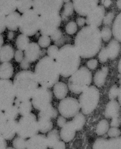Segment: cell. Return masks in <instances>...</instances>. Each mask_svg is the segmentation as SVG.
<instances>
[{
	"instance_id": "cell-1",
	"label": "cell",
	"mask_w": 121,
	"mask_h": 149,
	"mask_svg": "<svg viewBox=\"0 0 121 149\" xmlns=\"http://www.w3.org/2000/svg\"><path fill=\"white\" fill-rule=\"evenodd\" d=\"M74 46L67 45L59 49L56 63L60 74L68 77L78 69L80 58Z\"/></svg>"
},
{
	"instance_id": "cell-2",
	"label": "cell",
	"mask_w": 121,
	"mask_h": 149,
	"mask_svg": "<svg viewBox=\"0 0 121 149\" xmlns=\"http://www.w3.org/2000/svg\"><path fill=\"white\" fill-rule=\"evenodd\" d=\"M13 83L15 97L21 100H30L39 86L34 73L29 70L18 73Z\"/></svg>"
},
{
	"instance_id": "cell-3",
	"label": "cell",
	"mask_w": 121,
	"mask_h": 149,
	"mask_svg": "<svg viewBox=\"0 0 121 149\" xmlns=\"http://www.w3.org/2000/svg\"><path fill=\"white\" fill-rule=\"evenodd\" d=\"M101 45V36L99 31H82L76 36L75 47L81 57L89 58L97 54Z\"/></svg>"
},
{
	"instance_id": "cell-4",
	"label": "cell",
	"mask_w": 121,
	"mask_h": 149,
	"mask_svg": "<svg viewBox=\"0 0 121 149\" xmlns=\"http://www.w3.org/2000/svg\"><path fill=\"white\" fill-rule=\"evenodd\" d=\"M34 73L39 84L46 88L53 87L59 79L60 74L55 61L49 56L38 62Z\"/></svg>"
},
{
	"instance_id": "cell-5",
	"label": "cell",
	"mask_w": 121,
	"mask_h": 149,
	"mask_svg": "<svg viewBox=\"0 0 121 149\" xmlns=\"http://www.w3.org/2000/svg\"><path fill=\"white\" fill-rule=\"evenodd\" d=\"M39 132L37 120L34 113L22 116L18 121L16 130L18 136L27 140L37 134Z\"/></svg>"
},
{
	"instance_id": "cell-6",
	"label": "cell",
	"mask_w": 121,
	"mask_h": 149,
	"mask_svg": "<svg viewBox=\"0 0 121 149\" xmlns=\"http://www.w3.org/2000/svg\"><path fill=\"white\" fill-rule=\"evenodd\" d=\"M92 80V75L88 69L81 68L72 75L69 81L70 90L75 93L79 94L89 87Z\"/></svg>"
},
{
	"instance_id": "cell-7",
	"label": "cell",
	"mask_w": 121,
	"mask_h": 149,
	"mask_svg": "<svg viewBox=\"0 0 121 149\" xmlns=\"http://www.w3.org/2000/svg\"><path fill=\"white\" fill-rule=\"evenodd\" d=\"M39 16L32 9L21 16L19 29L21 34L28 36H34L39 31Z\"/></svg>"
},
{
	"instance_id": "cell-8",
	"label": "cell",
	"mask_w": 121,
	"mask_h": 149,
	"mask_svg": "<svg viewBox=\"0 0 121 149\" xmlns=\"http://www.w3.org/2000/svg\"><path fill=\"white\" fill-rule=\"evenodd\" d=\"M99 94L98 89L92 86L82 92L79 99V104L84 113H90L98 104Z\"/></svg>"
},
{
	"instance_id": "cell-9",
	"label": "cell",
	"mask_w": 121,
	"mask_h": 149,
	"mask_svg": "<svg viewBox=\"0 0 121 149\" xmlns=\"http://www.w3.org/2000/svg\"><path fill=\"white\" fill-rule=\"evenodd\" d=\"M15 98L12 81L0 79V110L4 111L13 105Z\"/></svg>"
},
{
	"instance_id": "cell-10",
	"label": "cell",
	"mask_w": 121,
	"mask_h": 149,
	"mask_svg": "<svg viewBox=\"0 0 121 149\" xmlns=\"http://www.w3.org/2000/svg\"><path fill=\"white\" fill-rule=\"evenodd\" d=\"M31 99L34 108L41 111L50 104L52 100V92L49 88L42 86L39 87Z\"/></svg>"
},
{
	"instance_id": "cell-11",
	"label": "cell",
	"mask_w": 121,
	"mask_h": 149,
	"mask_svg": "<svg viewBox=\"0 0 121 149\" xmlns=\"http://www.w3.org/2000/svg\"><path fill=\"white\" fill-rule=\"evenodd\" d=\"M80 106L77 99L69 97L63 99L59 106V110L65 117H72L78 113Z\"/></svg>"
},
{
	"instance_id": "cell-12",
	"label": "cell",
	"mask_w": 121,
	"mask_h": 149,
	"mask_svg": "<svg viewBox=\"0 0 121 149\" xmlns=\"http://www.w3.org/2000/svg\"><path fill=\"white\" fill-rule=\"evenodd\" d=\"M47 139L44 136L36 134L26 140V149L46 148L47 146Z\"/></svg>"
},
{
	"instance_id": "cell-13",
	"label": "cell",
	"mask_w": 121,
	"mask_h": 149,
	"mask_svg": "<svg viewBox=\"0 0 121 149\" xmlns=\"http://www.w3.org/2000/svg\"><path fill=\"white\" fill-rule=\"evenodd\" d=\"M24 51V58L30 63L37 60L40 55V48L37 43H30Z\"/></svg>"
},
{
	"instance_id": "cell-14",
	"label": "cell",
	"mask_w": 121,
	"mask_h": 149,
	"mask_svg": "<svg viewBox=\"0 0 121 149\" xmlns=\"http://www.w3.org/2000/svg\"><path fill=\"white\" fill-rule=\"evenodd\" d=\"M18 121L16 120H8L6 127L1 136L6 140H11L16 134Z\"/></svg>"
},
{
	"instance_id": "cell-15",
	"label": "cell",
	"mask_w": 121,
	"mask_h": 149,
	"mask_svg": "<svg viewBox=\"0 0 121 149\" xmlns=\"http://www.w3.org/2000/svg\"><path fill=\"white\" fill-rule=\"evenodd\" d=\"M21 16L19 13L15 11L6 16V28L11 31H15L19 29Z\"/></svg>"
},
{
	"instance_id": "cell-16",
	"label": "cell",
	"mask_w": 121,
	"mask_h": 149,
	"mask_svg": "<svg viewBox=\"0 0 121 149\" xmlns=\"http://www.w3.org/2000/svg\"><path fill=\"white\" fill-rule=\"evenodd\" d=\"M14 105L17 107L19 114L21 116L27 115L31 113L32 105L30 100H21L15 99Z\"/></svg>"
},
{
	"instance_id": "cell-17",
	"label": "cell",
	"mask_w": 121,
	"mask_h": 149,
	"mask_svg": "<svg viewBox=\"0 0 121 149\" xmlns=\"http://www.w3.org/2000/svg\"><path fill=\"white\" fill-rule=\"evenodd\" d=\"M17 9L16 0H0V13L6 16Z\"/></svg>"
},
{
	"instance_id": "cell-18",
	"label": "cell",
	"mask_w": 121,
	"mask_h": 149,
	"mask_svg": "<svg viewBox=\"0 0 121 149\" xmlns=\"http://www.w3.org/2000/svg\"><path fill=\"white\" fill-rule=\"evenodd\" d=\"M14 68L9 62L3 63L0 65V79H8L12 77Z\"/></svg>"
},
{
	"instance_id": "cell-19",
	"label": "cell",
	"mask_w": 121,
	"mask_h": 149,
	"mask_svg": "<svg viewBox=\"0 0 121 149\" xmlns=\"http://www.w3.org/2000/svg\"><path fill=\"white\" fill-rule=\"evenodd\" d=\"M14 52L12 47L9 45L2 46L0 50V62H9L14 57Z\"/></svg>"
},
{
	"instance_id": "cell-20",
	"label": "cell",
	"mask_w": 121,
	"mask_h": 149,
	"mask_svg": "<svg viewBox=\"0 0 121 149\" xmlns=\"http://www.w3.org/2000/svg\"><path fill=\"white\" fill-rule=\"evenodd\" d=\"M53 91L54 95L57 98L62 99L65 98L67 95L68 87L64 83H56L54 85Z\"/></svg>"
},
{
	"instance_id": "cell-21",
	"label": "cell",
	"mask_w": 121,
	"mask_h": 149,
	"mask_svg": "<svg viewBox=\"0 0 121 149\" xmlns=\"http://www.w3.org/2000/svg\"><path fill=\"white\" fill-rule=\"evenodd\" d=\"M106 49L108 58L114 59L118 55L120 46L117 41L112 40L109 43L107 48Z\"/></svg>"
},
{
	"instance_id": "cell-22",
	"label": "cell",
	"mask_w": 121,
	"mask_h": 149,
	"mask_svg": "<svg viewBox=\"0 0 121 149\" xmlns=\"http://www.w3.org/2000/svg\"><path fill=\"white\" fill-rule=\"evenodd\" d=\"M32 1L31 0H18L16 1V8L20 13L23 14L32 7Z\"/></svg>"
},
{
	"instance_id": "cell-23",
	"label": "cell",
	"mask_w": 121,
	"mask_h": 149,
	"mask_svg": "<svg viewBox=\"0 0 121 149\" xmlns=\"http://www.w3.org/2000/svg\"><path fill=\"white\" fill-rule=\"evenodd\" d=\"M30 44V39L28 36L21 34L19 35L16 39V47L19 50L24 51Z\"/></svg>"
},
{
	"instance_id": "cell-24",
	"label": "cell",
	"mask_w": 121,
	"mask_h": 149,
	"mask_svg": "<svg viewBox=\"0 0 121 149\" xmlns=\"http://www.w3.org/2000/svg\"><path fill=\"white\" fill-rule=\"evenodd\" d=\"M107 69L106 68H104L96 74L94 81L96 84L98 86H101L104 84L107 76Z\"/></svg>"
},
{
	"instance_id": "cell-25",
	"label": "cell",
	"mask_w": 121,
	"mask_h": 149,
	"mask_svg": "<svg viewBox=\"0 0 121 149\" xmlns=\"http://www.w3.org/2000/svg\"><path fill=\"white\" fill-rule=\"evenodd\" d=\"M3 112L6 118L8 120H16L19 114L17 107L14 105Z\"/></svg>"
},
{
	"instance_id": "cell-26",
	"label": "cell",
	"mask_w": 121,
	"mask_h": 149,
	"mask_svg": "<svg viewBox=\"0 0 121 149\" xmlns=\"http://www.w3.org/2000/svg\"><path fill=\"white\" fill-rule=\"evenodd\" d=\"M26 139L18 136L13 140L12 145L14 148L17 149H26Z\"/></svg>"
},
{
	"instance_id": "cell-27",
	"label": "cell",
	"mask_w": 121,
	"mask_h": 149,
	"mask_svg": "<svg viewBox=\"0 0 121 149\" xmlns=\"http://www.w3.org/2000/svg\"><path fill=\"white\" fill-rule=\"evenodd\" d=\"M51 39L49 36H42L40 37L38 41V45L42 48H46L51 44Z\"/></svg>"
},
{
	"instance_id": "cell-28",
	"label": "cell",
	"mask_w": 121,
	"mask_h": 149,
	"mask_svg": "<svg viewBox=\"0 0 121 149\" xmlns=\"http://www.w3.org/2000/svg\"><path fill=\"white\" fill-rule=\"evenodd\" d=\"M59 51V49L57 46L55 45L50 46L47 51L48 56L54 60L57 57Z\"/></svg>"
},
{
	"instance_id": "cell-29",
	"label": "cell",
	"mask_w": 121,
	"mask_h": 149,
	"mask_svg": "<svg viewBox=\"0 0 121 149\" xmlns=\"http://www.w3.org/2000/svg\"><path fill=\"white\" fill-rule=\"evenodd\" d=\"M8 120L4 115V112L0 110V135H1L4 131Z\"/></svg>"
},
{
	"instance_id": "cell-30",
	"label": "cell",
	"mask_w": 121,
	"mask_h": 149,
	"mask_svg": "<svg viewBox=\"0 0 121 149\" xmlns=\"http://www.w3.org/2000/svg\"><path fill=\"white\" fill-rule=\"evenodd\" d=\"M6 16L0 13V34L4 32L6 28Z\"/></svg>"
},
{
	"instance_id": "cell-31",
	"label": "cell",
	"mask_w": 121,
	"mask_h": 149,
	"mask_svg": "<svg viewBox=\"0 0 121 149\" xmlns=\"http://www.w3.org/2000/svg\"><path fill=\"white\" fill-rule=\"evenodd\" d=\"M14 57L16 62L20 63L24 58V54L23 51L18 49L14 53Z\"/></svg>"
},
{
	"instance_id": "cell-32",
	"label": "cell",
	"mask_w": 121,
	"mask_h": 149,
	"mask_svg": "<svg viewBox=\"0 0 121 149\" xmlns=\"http://www.w3.org/2000/svg\"><path fill=\"white\" fill-rule=\"evenodd\" d=\"M108 58V56L106 48L102 49L101 51L99 53V60H100L101 62H104L107 61Z\"/></svg>"
},
{
	"instance_id": "cell-33",
	"label": "cell",
	"mask_w": 121,
	"mask_h": 149,
	"mask_svg": "<svg viewBox=\"0 0 121 149\" xmlns=\"http://www.w3.org/2000/svg\"><path fill=\"white\" fill-rule=\"evenodd\" d=\"M98 61L96 59H91L87 63V65L89 68L91 69H94L97 67Z\"/></svg>"
},
{
	"instance_id": "cell-34",
	"label": "cell",
	"mask_w": 121,
	"mask_h": 149,
	"mask_svg": "<svg viewBox=\"0 0 121 149\" xmlns=\"http://www.w3.org/2000/svg\"><path fill=\"white\" fill-rule=\"evenodd\" d=\"M117 87L116 86H114L111 89L110 92V98L113 99L116 97L117 94H118V89L117 90Z\"/></svg>"
},
{
	"instance_id": "cell-35",
	"label": "cell",
	"mask_w": 121,
	"mask_h": 149,
	"mask_svg": "<svg viewBox=\"0 0 121 149\" xmlns=\"http://www.w3.org/2000/svg\"><path fill=\"white\" fill-rule=\"evenodd\" d=\"M7 143L6 140L2 136L0 135V149H4L6 148Z\"/></svg>"
},
{
	"instance_id": "cell-36",
	"label": "cell",
	"mask_w": 121,
	"mask_h": 149,
	"mask_svg": "<svg viewBox=\"0 0 121 149\" xmlns=\"http://www.w3.org/2000/svg\"><path fill=\"white\" fill-rule=\"evenodd\" d=\"M30 63L24 58L20 62L21 67L23 69H27L30 67Z\"/></svg>"
},
{
	"instance_id": "cell-37",
	"label": "cell",
	"mask_w": 121,
	"mask_h": 149,
	"mask_svg": "<svg viewBox=\"0 0 121 149\" xmlns=\"http://www.w3.org/2000/svg\"><path fill=\"white\" fill-rule=\"evenodd\" d=\"M3 43H4V39L2 35L0 34V50L2 47Z\"/></svg>"
},
{
	"instance_id": "cell-38",
	"label": "cell",
	"mask_w": 121,
	"mask_h": 149,
	"mask_svg": "<svg viewBox=\"0 0 121 149\" xmlns=\"http://www.w3.org/2000/svg\"><path fill=\"white\" fill-rule=\"evenodd\" d=\"M14 36V34H13L12 32H11L9 33V34L8 35V38L10 39H13Z\"/></svg>"
}]
</instances>
